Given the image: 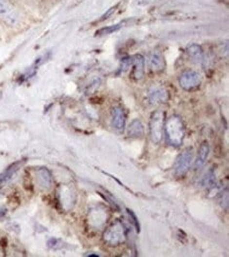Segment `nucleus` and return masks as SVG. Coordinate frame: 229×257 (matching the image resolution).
<instances>
[{"label": "nucleus", "instance_id": "obj_8", "mask_svg": "<svg viewBox=\"0 0 229 257\" xmlns=\"http://www.w3.org/2000/svg\"><path fill=\"white\" fill-rule=\"evenodd\" d=\"M112 125L113 128L119 133H122L125 128V124H126V116L125 112L123 110L122 107H114L112 109Z\"/></svg>", "mask_w": 229, "mask_h": 257}, {"label": "nucleus", "instance_id": "obj_13", "mask_svg": "<svg viewBox=\"0 0 229 257\" xmlns=\"http://www.w3.org/2000/svg\"><path fill=\"white\" fill-rule=\"evenodd\" d=\"M128 134H129L130 137H133V138L143 137L144 134H145V130H144V127H143L141 121H139L138 119L133 120L132 123L130 124Z\"/></svg>", "mask_w": 229, "mask_h": 257}, {"label": "nucleus", "instance_id": "obj_1", "mask_svg": "<svg viewBox=\"0 0 229 257\" xmlns=\"http://www.w3.org/2000/svg\"><path fill=\"white\" fill-rule=\"evenodd\" d=\"M164 131L166 133L168 143L174 147L182 145L184 136H185V128L181 117L173 115L166 121L164 127Z\"/></svg>", "mask_w": 229, "mask_h": 257}, {"label": "nucleus", "instance_id": "obj_6", "mask_svg": "<svg viewBox=\"0 0 229 257\" xmlns=\"http://www.w3.org/2000/svg\"><path fill=\"white\" fill-rule=\"evenodd\" d=\"M104 239L111 246H117L119 243H122L125 239L123 224L119 221L113 223L112 226L105 232Z\"/></svg>", "mask_w": 229, "mask_h": 257}, {"label": "nucleus", "instance_id": "obj_17", "mask_svg": "<svg viewBox=\"0 0 229 257\" xmlns=\"http://www.w3.org/2000/svg\"><path fill=\"white\" fill-rule=\"evenodd\" d=\"M127 211H128L129 215L132 217V220H133V222H134V224H135V228H136V230H137V231H139V229H141V228H139V223H138V220H137V217L135 216V214L133 213V212H132L131 210H127Z\"/></svg>", "mask_w": 229, "mask_h": 257}, {"label": "nucleus", "instance_id": "obj_12", "mask_svg": "<svg viewBox=\"0 0 229 257\" xmlns=\"http://www.w3.org/2000/svg\"><path fill=\"white\" fill-rule=\"evenodd\" d=\"M209 155V145L207 143H203L200 147L198 157L194 163V169L200 170L203 165L206 164V160Z\"/></svg>", "mask_w": 229, "mask_h": 257}, {"label": "nucleus", "instance_id": "obj_4", "mask_svg": "<svg viewBox=\"0 0 229 257\" xmlns=\"http://www.w3.org/2000/svg\"><path fill=\"white\" fill-rule=\"evenodd\" d=\"M180 86L186 91H193L198 89L202 82L201 75L193 70H187L183 72L179 78Z\"/></svg>", "mask_w": 229, "mask_h": 257}, {"label": "nucleus", "instance_id": "obj_9", "mask_svg": "<svg viewBox=\"0 0 229 257\" xmlns=\"http://www.w3.org/2000/svg\"><path fill=\"white\" fill-rule=\"evenodd\" d=\"M150 67H151V70L155 73L163 72L165 68H166V62H165L164 56L160 51H154V52L151 54Z\"/></svg>", "mask_w": 229, "mask_h": 257}, {"label": "nucleus", "instance_id": "obj_16", "mask_svg": "<svg viewBox=\"0 0 229 257\" xmlns=\"http://www.w3.org/2000/svg\"><path fill=\"white\" fill-rule=\"evenodd\" d=\"M124 25V23H119L116 25H112V27H108V28H104L99 30L98 32H96L97 35H108V34H111L113 32H115L117 30H119Z\"/></svg>", "mask_w": 229, "mask_h": 257}, {"label": "nucleus", "instance_id": "obj_11", "mask_svg": "<svg viewBox=\"0 0 229 257\" xmlns=\"http://www.w3.org/2000/svg\"><path fill=\"white\" fill-rule=\"evenodd\" d=\"M187 53L190 58H191L196 63H203L205 61V55L203 52V49L199 44L192 43L188 46L187 48Z\"/></svg>", "mask_w": 229, "mask_h": 257}, {"label": "nucleus", "instance_id": "obj_7", "mask_svg": "<svg viewBox=\"0 0 229 257\" xmlns=\"http://www.w3.org/2000/svg\"><path fill=\"white\" fill-rule=\"evenodd\" d=\"M147 97L151 105H161L168 101L169 94L165 88L160 86H154L149 89Z\"/></svg>", "mask_w": 229, "mask_h": 257}, {"label": "nucleus", "instance_id": "obj_14", "mask_svg": "<svg viewBox=\"0 0 229 257\" xmlns=\"http://www.w3.org/2000/svg\"><path fill=\"white\" fill-rule=\"evenodd\" d=\"M38 181L42 188L49 189L51 187V183H52V177H51L50 172L47 169H41L38 172Z\"/></svg>", "mask_w": 229, "mask_h": 257}, {"label": "nucleus", "instance_id": "obj_15", "mask_svg": "<svg viewBox=\"0 0 229 257\" xmlns=\"http://www.w3.org/2000/svg\"><path fill=\"white\" fill-rule=\"evenodd\" d=\"M21 163H16L14 165H12L11 166H9L8 169H6L1 175H0V184H2L3 183L8 182L9 179L11 178V176L14 174V173L18 170L19 166H20Z\"/></svg>", "mask_w": 229, "mask_h": 257}, {"label": "nucleus", "instance_id": "obj_5", "mask_svg": "<svg viewBox=\"0 0 229 257\" xmlns=\"http://www.w3.org/2000/svg\"><path fill=\"white\" fill-rule=\"evenodd\" d=\"M192 160H193V153L191 150L184 151L182 154H180L174 164V174L177 177H182L184 175H186V173L190 169V165H191Z\"/></svg>", "mask_w": 229, "mask_h": 257}, {"label": "nucleus", "instance_id": "obj_2", "mask_svg": "<svg viewBox=\"0 0 229 257\" xmlns=\"http://www.w3.org/2000/svg\"><path fill=\"white\" fill-rule=\"evenodd\" d=\"M150 137L154 144H160L163 139L165 127V113L161 110L152 113L150 118Z\"/></svg>", "mask_w": 229, "mask_h": 257}, {"label": "nucleus", "instance_id": "obj_3", "mask_svg": "<svg viewBox=\"0 0 229 257\" xmlns=\"http://www.w3.org/2000/svg\"><path fill=\"white\" fill-rule=\"evenodd\" d=\"M0 20L8 27H16L20 21L18 11L9 0H0Z\"/></svg>", "mask_w": 229, "mask_h": 257}, {"label": "nucleus", "instance_id": "obj_10", "mask_svg": "<svg viewBox=\"0 0 229 257\" xmlns=\"http://www.w3.org/2000/svg\"><path fill=\"white\" fill-rule=\"evenodd\" d=\"M133 64V76L135 79H142L145 73V59L142 55H136L131 59Z\"/></svg>", "mask_w": 229, "mask_h": 257}]
</instances>
